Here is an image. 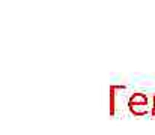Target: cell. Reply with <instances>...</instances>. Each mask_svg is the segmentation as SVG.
<instances>
[{
	"instance_id": "1",
	"label": "cell",
	"mask_w": 155,
	"mask_h": 135,
	"mask_svg": "<svg viewBox=\"0 0 155 135\" xmlns=\"http://www.w3.org/2000/svg\"><path fill=\"white\" fill-rule=\"evenodd\" d=\"M128 87L124 84H111L108 87V113L110 116H122L128 113Z\"/></svg>"
},
{
	"instance_id": "2",
	"label": "cell",
	"mask_w": 155,
	"mask_h": 135,
	"mask_svg": "<svg viewBox=\"0 0 155 135\" xmlns=\"http://www.w3.org/2000/svg\"><path fill=\"white\" fill-rule=\"evenodd\" d=\"M128 113L134 117L151 114V95L145 92H133L128 98Z\"/></svg>"
},
{
	"instance_id": "3",
	"label": "cell",
	"mask_w": 155,
	"mask_h": 135,
	"mask_svg": "<svg viewBox=\"0 0 155 135\" xmlns=\"http://www.w3.org/2000/svg\"><path fill=\"white\" fill-rule=\"evenodd\" d=\"M149 116L155 117V93L151 95V114Z\"/></svg>"
}]
</instances>
